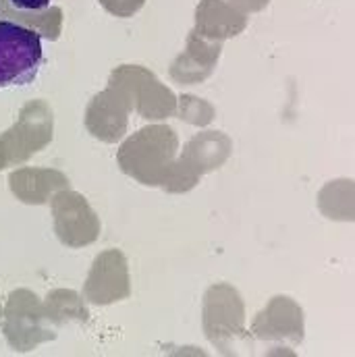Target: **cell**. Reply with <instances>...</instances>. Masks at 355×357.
Here are the masks:
<instances>
[{
	"label": "cell",
	"mask_w": 355,
	"mask_h": 357,
	"mask_svg": "<svg viewBox=\"0 0 355 357\" xmlns=\"http://www.w3.org/2000/svg\"><path fill=\"white\" fill-rule=\"evenodd\" d=\"M179 137L169 125H150L133 133L116 154L121 171L148 187H167L177 162Z\"/></svg>",
	"instance_id": "6da1fadb"
},
{
	"label": "cell",
	"mask_w": 355,
	"mask_h": 357,
	"mask_svg": "<svg viewBox=\"0 0 355 357\" xmlns=\"http://www.w3.org/2000/svg\"><path fill=\"white\" fill-rule=\"evenodd\" d=\"M202 322L208 341L225 356L237 354L239 345L248 343L243 299L227 282L212 284L204 295Z\"/></svg>",
	"instance_id": "7a4b0ae2"
},
{
	"label": "cell",
	"mask_w": 355,
	"mask_h": 357,
	"mask_svg": "<svg viewBox=\"0 0 355 357\" xmlns=\"http://www.w3.org/2000/svg\"><path fill=\"white\" fill-rule=\"evenodd\" d=\"M2 333L8 345L21 354L56 339L54 328H50L44 303L29 289H17L8 295L2 312Z\"/></svg>",
	"instance_id": "3957f363"
},
{
	"label": "cell",
	"mask_w": 355,
	"mask_h": 357,
	"mask_svg": "<svg viewBox=\"0 0 355 357\" xmlns=\"http://www.w3.org/2000/svg\"><path fill=\"white\" fill-rule=\"evenodd\" d=\"M42 61L40 33L13 21H0V89L31 84Z\"/></svg>",
	"instance_id": "277c9868"
},
{
	"label": "cell",
	"mask_w": 355,
	"mask_h": 357,
	"mask_svg": "<svg viewBox=\"0 0 355 357\" xmlns=\"http://www.w3.org/2000/svg\"><path fill=\"white\" fill-rule=\"evenodd\" d=\"M52 110L46 102L36 100L23 106L17 123L0 135V156L4 167L21 165L52 142Z\"/></svg>",
	"instance_id": "5b68a950"
},
{
	"label": "cell",
	"mask_w": 355,
	"mask_h": 357,
	"mask_svg": "<svg viewBox=\"0 0 355 357\" xmlns=\"http://www.w3.org/2000/svg\"><path fill=\"white\" fill-rule=\"evenodd\" d=\"M108 84L121 89L129 100L131 108L148 121H160L177 112V100L173 91L163 86L154 77V73L144 67L123 65L112 71Z\"/></svg>",
	"instance_id": "8992f818"
},
{
	"label": "cell",
	"mask_w": 355,
	"mask_h": 357,
	"mask_svg": "<svg viewBox=\"0 0 355 357\" xmlns=\"http://www.w3.org/2000/svg\"><path fill=\"white\" fill-rule=\"evenodd\" d=\"M52 216L59 241L71 250L91 245L100 237V218L77 191H59L52 197Z\"/></svg>",
	"instance_id": "52a82bcc"
},
{
	"label": "cell",
	"mask_w": 355,
	"mask_h": 357,
	"mask_svg": "<svg viewBox=\"0 0 355 357\" xmlns=\"http://www.w3.org/2000/svg\"><path fill=\"white\" fill-rule=\"evenodd\" d=\"M84 295L96 305H110L131 295L129 266L123 252L106 250L96 256L84 284Z\"/></svg>",
	"instance_id": "ba28073f"
},
{
	"label": "cell",
	"mask_w": 355,
	"mask_h": 357,
	"mask_svg": "<svg viewBox=\"0 0 355 357\" xmlns=\"http://www.w3.org/2000/svg\"><path fill=\"white\" fill-rule=\"evenodd\" d=\"M131 104L121 89L108 84V88L93 96L86 110L88 131L104 144H116L127 133Z\"/></svg>",
	"instance_id": "9c48e42d"
},
{
	"label": "cell",
	"mask_w": 355,
	"mask_h": 357,
	"mask_svg": "<svg viewBox=\"0 0 355 357\" xmlns=\"http://www.w3.org/2000/svg\"><path fill=\"white\" fill-rule=\"evenodd\" d=\"M252 335L266 343L299 345L303 341V312L289 297H274L254 318Z\"/></svg>",
	"instance_id": "30bf717a"
},
{
	"label": "cell",
	"mask_w": 355,
	"mask_h": 357,
	"mask_svg": "<svg viewBox=\"0 0 355 357\" xmlns=\"http://www.w3.org/2000/svg\"><path fill=\"white\" fill-rule=\"evenodd\" d=\"M8 187L19 202L42 206V204H50L59 191L69 189V178L56 169L25 167V169H17L10 173Z\"/></svg>",
	"instance_id": "8fae6325"
},
{
	"label": "cell",
	"mask_w": 355,
	"mask_h": 357,
	"mask_svg": "<svg viewBox=\"0 0 355 357\" xmlns=\"http://www.w3.org/2000/svg\"><path fill=\"white\" fill-rule=\"evenodd\" d=\"M248 25V15L225 0H202L195 8V29L199 38L222 42L239 36Z\"/></svg>",
	"instance_id": "7c38bea8"
},
{
	"label": "cell",
	"mask_w": 355,
	"mask_h": 357,
	"mask_svg": "<svg viewBox=\"0 0 355 357\" xmlns=\"http://www.w3.org/2000/svg\"><path fill=\"white\" fill-rule=\"evenodd\" d=\"M220 50H222V42L206 40L191 31L187 38V50L173 63L171 75L181 84L204 82L214 71Z\"/></svg>",
	"instance_id": "4fadbf2b"
},
{
	"label": "cell",
	"mask_w": 355,
	"mask_h": 357,
	"mask_svg": "<svg viewBox=\"0 0 355 357\" xmlns=\"http://www.w3.org/2000/svg\"><path fill=\"white\" fill-rule=\"evenodd\" d=\"M231 150H233V144L227 135H222L220 131H206V133L195 135L185 146L179 160L187 171L202 177V175L222 167L225 160L229 158Z\"/></svg>",
	"instance_id": "5bb4252c"
},
{
	"label": "cell",
	"mask_w": 355,
	"mask_h": 357,
	"mask_svg": "<svg viewBox=\"0 0 355 357\" xmlns=\"http://www.w3.org/2000/svg\"><path fill=\"white\" fill-rule=\"evenodd\" d=\"M0 17H4L2 21H13L23 27H29L36 33L46 36L48 40H59L63 27V10L59 6H48L46 10L36 13H21L15 10L8 0H0Z\"/></svg>",
	"instance_id": "9a60e30c"
},
{
	"label": "cell",
	"mask_w": 355,
	"mask_h": 357,
	"mask_svg": "<svg viewBox=\"0 0 355 357\" xmlns=\"http://www.w3.org/2000/svg\"><path fill=\"white\" fill-rule=\"evenodd\" d=\"M46 316L50 324H67V322H88L89 312L84 303V299L75 291L67 289H56L50 291L44 303Z\"/></svg>",
	"instance_id": "2e32d148"
},
{
	"label": "cell",
	"mask_w": 355,
	"mask_h": 357,
	"mask_svg": "<svg viewBox=\"0 0 355 357\" xmlns=\"http://www.w3.org/2000/svg\"><path fill=\"white\" fill-rule=\"evenodd\" d=\"M179 114H181V119H185L187 123H193V125H208L214 119L212 106L206 104L199 98H193V96H183L181 98Z\"/></svg>",
	"instance_id": "e0dca14e"
},
{
	"label": "cell",
	"mask_w": 355,
	"mask_h": 357,
	"mask_svg": "<svg viewBox=\"0 0 355 357\" xmlns=\"http://www.w3.org/2000/svg\"><path fill=\"white\" fill-rule=\"evenodd\" d=\"M144 2L146 0H100V4L108 13H112L116 17H131V15H135L144 6Z\"/></svg>",
	"instance_id": "ac0fdd59"
},
{
	"label": "cell",
	"mask_w": 355,
	"mask_h": 357,
	"mask_svg": "<svg viewBox=\"0 0 355 357\" xmlns=\"http://www.w3.org/2000/svg\"><path fill=\"white\" fill-rule=\"evenodd\" d=\"M15 10L21 13H36V10H46L50 6V0H8Z\"/></svg>",
	"instance_id": "d6986e66"
},
{
	"label": "cell",
	"mask_w": 355,
	"mask_h": 357,
	"mask_svg": "<svg viewBox=\"0 0 355 357\" xmlns=\"http://www.w3.org/2000/svg\"><path fill=\"white\" fill-rule=\"evenodd\" d=\"M270 0H229L231 6H235L241 13H258L266 6Z\"/></svg>",
	"instance_id": "ffe728a7"
},
{
	"label": "cell",
	"mask_w": 355,
	"mask_h": 357,
	"mask_svg": "<svg viewBox=\"0 0 355 357\" xmlns=\"http://www.w3.org/2000/svg\"><path fill=\"white\" fill-rule=\"evenodd\" d=\"M0 322H2V310H0Z\"/></svg>",
	"instance_id": "44dd1931"
}]
</instances>
